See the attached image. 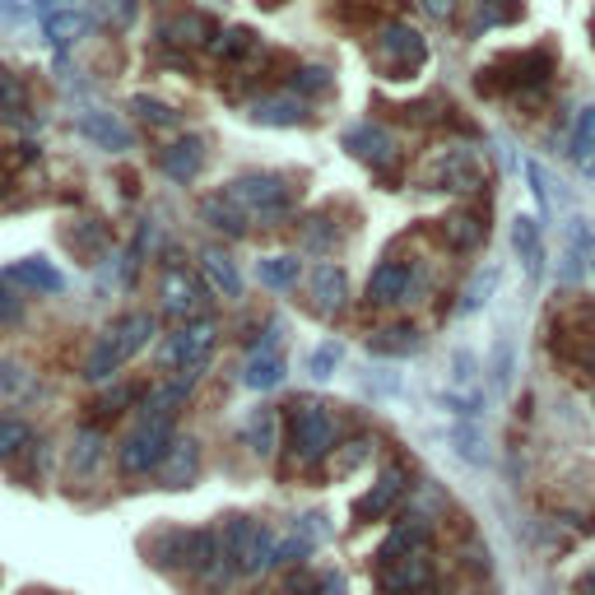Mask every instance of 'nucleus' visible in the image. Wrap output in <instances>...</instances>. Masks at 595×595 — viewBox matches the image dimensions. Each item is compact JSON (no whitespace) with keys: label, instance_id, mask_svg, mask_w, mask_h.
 I'll return each mask as SVG.
<instances>
[{"label":"nucleus","instance_id":"5701e85b","mask_svg":"<svg viewBox=\"0 0 595 595\" xmlns=\"http://www.w3.org/2000/svg\"><path fill=\"white\" fill-rule=\"evenodd\" d=\"M200 219L210 224V228H219V232H228V238H242V232H247V224H251V219H247V215H242L238 205H232L224 191H219V196H210V200L200 205Z\"/></svg>","mask_w":595,"mask_h":595},{"label":"nucleus","instance_id":"72a5a7b5","mask_svg":"<svg viewBox=\"0 0 595 595\" xmlns=\"http://www.w3.org/2000/svg\"><path fill=\"white\" fill-rule=\"evenodd\" d=\"M289 89L294 93H326L330 89V70L326 66H298L289 75Z\"/></svg>","mask_w":595,"mask_h":595},{"label":"nucleus","instance_id":"a211bd4d","mask_svg":"<svg viewBox=\"0 0 595 595\" xmlns=\"http://www.w3.org/2000/svg\"><path fill=\"white\" fill-rule=\"evenodd\" d=\"M313 298H317V313H340L345 307V298H349V279H345V270L340 266H317L313 270Z\"/></svg>","mask_w":595,"mask_h":595},{"label":"nucleus","instance_id":"6e6552de","mask_svg":"<svg viewBox=\"0 0 595 595\" xmlns=\"http://www.w3.org/2000/svg\"><path fill=\"white\" fill-rule=\"evenodd\" d=\"M428 582H433V563H428L424 549L419 554L386 558L377 567V591L381 595H419V591H428Z\"/></svg>","mask_w":595,"mask_h":595},{"label":"nucleus","instance_id":"7c9ffc66","mask_svg":"<svg viewBox=\"0 0 595 595\" xmlns=\"http://www.w3.org/2000/svg\"><path fill=\"white\" fill-rule=\"evenodd\" d=\"M210 47L219 51V57H224V61H242V57H247V51H256V33H251V29H242V23H238V29H228V33H219V38H215Z\"/></svg>","mask_w":595,"mask_h":595},{"label":"nucleus","instance_id":"ea45409f","mask_svg":"<svg viewBox=\"0 0 595 595\" xmlns=\"http://www.w3.org/2000/svg\"><path fill=\"white\" fill-rule=\"evenodd\" d=\"M19 321H23V298L10 284H0V326H19Z\"/></svg>","mask_w":595,"mask_h":595},{"label":"nucleus","instance_id":"a18cd8bd","mask_svg":"<svg viewBox=\"0 0 595 595\" xmlns=\"http://www.w3.org/2000/svg\"><path fill=\"white\" fill-rule=\"evenodd\" d=\"M108 6L117 10V23H131V19H136V10H140V0H108Z\"/></svg>","mask_w":595,"mask_h":595},{"label":"nucleus","instance_id":"c03bdc74","mask_svg":"<svg viewBox=\"0 0 595 595\" xmlns=\"http://www.w3.org/2000/svg\"><path fill=\"white\" fill-rule=\"evenodd\" d=\"M131 400H136V386H121V391H112V396H108V400H102L98 409H102V414H121V409H126V405H131Z\"/></svg>","mask_w":595,"mask_h":595},{"label":"nucleus","instance_id":"a878e982","mask_svg":"<svg viewBox=\"0 0 595 595\" xmlns=\"http://www.w3.org/2000/svg\"><path fill=\"white\" fill-rule=\"evenodd\" d=\"M163 38L168 42H215L219 38V29H215V19H205V14H177V19H168L163 23Z\"/></svg>","mask_w":595,"mask_h":595},{"label":"nucleus","instance_id":"cd10ccee","mask_svg":"<svg viewBox=\"0 0 595 595\" xmlns=\"http://www.w3.org/2000/svg\"><path fill=\"white\" fill-rule=\"evenodd\" d=\"M279 381H284V358L275 349H261L247 364V386H251V391H275Z\"/></svg>","mask_w":595,"mask_h":595},{"label":"nucleus","instance_id":"0eeeda50","mask_svg":"<svg viewBox=\"0 0 595 595\" xmlns=\"http://www.w3.org/2000/svg\"><path fill=\"white\" fill-rule=\"evenodd\" d=\"M275 535L266 526H251L242 522V516H232V522L224 526V554L238 563V573H261V567L275 563Z\"/></svg>","mask_w":595,"mask_h":595},{"label":"nucleus","instance_id":"bb28decb","mask_svg":"<svg viewBox=\"0 0 595 595\" xmlns=\"http://www.w3.org/2000/svg\"><path fill=\"white\" fill-rule=\"evenodd\" d=\"M205 275H210V284H215V294H224V298H238L242 294V275H238V266H232V256L228 251H205Z\"/></svg>","mask_w":595,"mask_h":595},{"label":"nucleus","instance_id":"f257e3e1","mask_svg":"<svg viewBox=\"0 0 595 595\" xmlns=\"http://www.w3.org/2000/svg\"><path fill=\"white\" fill-rule=\"evenodd\" d=\"M153 330H159V321H153L149 313L121 317V321L89 349V358H85V377H89V381H108L112 373H121L126 358H136V354L153 340Z\"/></svg>","mask_w":595,"mask_h":595},{"label":"nucleus","instance_id":"2f4dec72","mask_svg":"<svg viewBox=\"0 0 595 595\" xmlns=\"http://www.w3.org/2000/svg\"><path fill=\"white\" fill-rule=\"evenodd\" d=\"M494 289H498V270L488 266V270H479V275H475V284H470V289H465V298H460V313H465V317H470V313H479V307H484L488 298H494Z\"/></svg>","mask_w":595,"mask_h":595},{"label":"nucleus","instance_id":"c756f323","mask_svg":"<svg viewBox=\"0 0 595 595\" xmlns=\"http://www.w3.org/2000/svg\"><path fill=\"white\" fill-rule=\"evenodd\" d=\"M275 433H279V409L261 405V414L251 419V447L261 456H275Z\"/></svg>","mask_w":595,"mask_h":595},{"label":"nucleus","instance_id":"aec40b11","mask_svg":"<svg viewBox=\"0 0 595 595\" xmlns=\"http://www.w3.org/2000/svg\"><path fill=\"white\" fill-rule=\"evenodd\" d=\"M409 294V266L405 261H381L368 279V303H400Z\"/></svg>","mask_w":595,"mask_h":595},{"label":"nucleus","instance_id":"1a4fd4ad","mask_svg":"<svg viewBox=\"0 0 595 595\" xmlns=\"http://www.w3.org/2000/svg\"><path fill=\"white\" fill-rule=\"evenodd\" d=\"M428 182H433V191H475L484 182L475 149H447V153H437V159L428 163Z\"/></svg>","mask_w":595,"mask_h":595},{"label":"nucleus","instance_id":"79ce46f5","mask_svg":"<svg viewBox=\"0 0 595 595\" xmlns=\"http://www.w3.org/2000/svg\"><path fill=\"white\" fill-rule=\"evenodd\" d=\"M19 386H23V368L10 364V358H0V400H10Z\"/></svg>","mask_w":595,"mask_h":595},{"label":"nucleus","instance_id":"4468645a","mask_svg":"<svg viewBox=\"0 0 595 595\" xmlns=\"http://www.w3.org/2000/svg\"><path fill=\"white\" fill-rule=\"evenodd\" d=\"M159 168L172 177V182H196L200 168H205V140L200 136H187L159 153Z\"/></svg>","mask_w":595,"mask_h":595},{"label":"nucleus","instance_id":"423d86ee","mask_svg":"<svg viewBox=\"0 0 595 595\" xmlns=\"http://www.w3.org/2000/svg\"><path fill=\"white\" fill-rule=\"evenodd\" d=\"M377 61L386 70V80H409V75L428 61V42L414 33L409 23H386L377 38Z\"/></svg>","mask_w":595,"mask_h":595},{"label":"nucleus","instance_id":"37998d69","mask_svg":"<svg viewBox=\"0 0 595 595\" xmlns=\"http://www.w3.org/2000/svg\"><path fill=\"white\" fill-rule=\"evenodd\" d=\"M364 456H368V443H349V452H345L340 460H335V475H349V470H354V465L364 460Z\"/></svg>","mask_w":595,"mask_h":595},{"label":"nucleus","instance_id":"b1692460","mask_svg":"<svg viewBox=\"0 0 595 595\" xmlns=\"http://www.w3.org/2000/svg\"><path fill=\"white\" fill-rule=\"evenodd\" d=\"M573 163H577V172L595 177V102L582 108L573 121Z\"/></svg>","mask_w":595,"mask_h":595},{"label":"nucleus","instance_id":"9b49d317","mask_svg":"<svg viewBox=\"0 0 595 595\" xmlns=\"http://www.w3.org/2000/svg\"><path fill=\"white\" fill-rule=\"evenodd\" d=\"M345 149L354 153V159L373 163V168H386V163L396 159V140H391V131H381V126H373V121L349 126V131H345Z\"/></svg>","mask_w":595,"mask_h":595},{"label":"nucleus","instance_id":"49530a36","mask_svg":"<svg viewBox=\"0 0 595 595\" xmlns=\"http://www.w3.org/2000/svg\"><path fill=\"white\" fill-rule=\"evenodd\" d=\"M419 6L433 14V19H452V10H456V0H419Z\"/></svg>","mask_w":595,"mask_h":595},{"label":"nucleus","instance_id":"6ab92c4d","mask_svg":"<svg viewBox=\"0 0 595 595\" xmlns=\"http://www.w3.org/2000/svg\"><path fill=\"white\" fill-rule=\"evenodd\" d=\"M163 303L168 313H196L200 307V284L187 266H168L163 270Z\"/></svg>","mask_w":595,"mask_h":595},{"label":"nucleus","instance_id":"f8f14e48","mask_svg":"<svg viewBox=\"0 0 595 595\" xmlns=\"http://www.w3.org/2000/svg\"><path fill=\"white\" fill-rule=\"evenodd\" d=\"M0 284H10V289H38V294H61L66 289V275L42 261V256H29V261H14L0 270Z\"/></svg>","mask_w":595,"mask_h":595},{"label":"nucleus","instance_id":"412c9836","mask_svg":"<svg viewBox=\"0 0 595 595\" xmlns=\"http://www.w3.org/2000/svg\"><path fill=\"white\" fill-rule=\"evenodd\" d=\"M187 396H191V381H187V377L153 386L149 400H145V419H163V424H172V419H177V409L187 405Z\"/></svg>","mask_w":595,"mask_h":595},{"label":"nucleus","instance_id":"58836bf2","mask_svg":"<svg viewBox=\"0 0 595 595\" xmlns=\"http://www.w3.org/2000/svg\"><path fill=\"white\" fill-rule=\"evenodd\" d=\"M447 242H452V247H475V242H479V228H475V219H465V215L447 219Z\"/></svg>","mask_w":595,"mask_h":595},{"label":"nucleus","instance_id":"ddd939ff","mask_svg":"<svg viewBox=\"0 0 595 595\" xmlns=\"http://www.w3.org/2000/svg\"><path fill=\"white\" fill-rule=\"evenodd\" d=\"M75 131H80L85 140H93L98 149H108V153H121V149L136 145V136L126 131L112 112H80V117H75Z\"/></svg>","mask_w":595,"mask_h":595},{"label":"nucleus","instance_id":"7ed1b4c3","mask_svg":"<svg viewBox=\"0 0 595 595\" xmlns=\"http://www.w3.org/2000/svg\"><path fill=\"white\" fill-rule=\"evenodd\" d=\"M289 443H294V456L303 465H321L330 452H335V419H330V409L326 405H313V400H303V405H289Z\"/></svg>","mask_w":595,"mask_h":595},{"label":"nucleus","instance_id":"8fccbe9b","mask_svg":"<svg viewBox=\"0 0 595 595\" xmlns=\"http://www.w3.org/2000/svg\"><path fill=\"white\" fill-rule=\"evenodd\" d=\"M573 595H595V567H586V573L577 577V586H573Z\"/></svg>","mask_w":595,"mask_h":595},{"label":"nucleus","instance_id":"e433bc0d","mask_svg":"<svg viewBox=\"0 0 595 595\" xmlns=\"http://www.w3.org/2000/svg\"><path fill=\"white\" fill-rule=\"evenodd\" d=\"M335 364H340V345H321V349H313V358H307V368H313V377L317 381H326L330 373H335Z\"/></svg>","mask_w":595,"mask_h":595},{"label":"nucleus","instance_id":"3c124183","mask_svg":"<svg viewBox=\"0 0 595 595\" xmlns=\"http://www.w3.org/2000/svg\"><path fill=\"white\" fill-rule=\"evenodd\" d=\"M586 242H591V238H586ZM591 256H595V242H591Z\"/></svg>","mask_w":595,"mask_h":595},{"label":"nucleus","instance_id":"393cba45","mask_svg":"<svg viewBox=\"0 0 595 595\" xmlns=\"http://www.w3.org/2000/svg\"><path fill=\"white\" fill-rule=\"evenodd\" d=\"M419 345L424 340H419V330H414V326H386V330L368 335V349L381 354V358H405V354H414Z\"/></svg>","mask_w":595,"mask_h":595},{"label":"nucleus","instance_id":"dca6fc26","mask_svg":"<svg viewBox=\"0 0 595 595\" xmlns=\"http://www.w3.org/2000/svg\"><path fill=\"white\" fill-rule=\"evenodd\" d=\"M247 117L256 126H303L307 121V108H303L298 93H279V98H256Z\"/></svg>","mask_w":595,"mask_h":595},{"label":"nucleus","instance_id":"4be33fe9","mask_svg":"<svg viewBox=\"0 0 595 595\" xmlns=\"http://www.w3.org/2000/svg\"><path fill=\"white\" fill-rule=\"evenodd\" d=\"M196 470H200V447L191 443V437H187V443L177 437L168 460H163V488H187L196 479Z\"/></svg>","mask_w":595,"mask_h":595},{"label":"nucleus","instance_id":"473e14b6","mask_svg":"<svg viewBox=\"0 0 595 595\" xmlns=\"http://www.w3.org/2000/svg\"><path fill=\"white\" fill-rule=\"evenodd\" d=\"M29 443H33V428L29 424H23V419H0V460L19 456Z\"/></svg>","mask_w":595,"mask_h":595},{"label":"nucleus","instance_id":"de8ad7c7","mask_svg":"<svg viewBox=\"0 0 595 595\" xmlns=\"http://www.w3.org/2000/svg\"><path fill=\"white\" fill-rule=\"evenodd\" d=\"M0 19H29V6H23V0H0Z\"/></svg>","mask_w":595,"mask_h":595},{"label":"nucleus","instance_id":"4c0bfd02","mask_svg":"<svg viewBox=\"0 0 595 595\" xmlns=\"http://www.w3.org/2000/svg\"><path fill=\"white\" fill-rule=\"evenodd\" d=\"M456 452L470 460V465H484L488 460V452H484V437H479V428H460L456 433Z\"/></svg>","mask_w":595,"mask_h":595},{"label":"nucleus","instance_id":"f03ea898","mask_svg":"<svg viewBox=\"0 0 595 595\" xmlns=\"http://www.w3.org/2000/svg\"><path fill=\"white\" fill-rule=\"evenodd\" d=\"M224 196L256 224H279V219H289V210H294V191L284 187V177H275V172H247Z\"/></svg>","mask_w":595,"mask_h":595},{"label":"nucleus","instance_id":"09e8293b","mask_svg":"<svg viewBox=\"0 0 595 595\" xmlns=\"http://www.w3.org/2000/svg\"><path fill=\"white\" fill-rule=\"evenodd\" d=\"M317 586H321V582H313V577L303 573V577H294V582H289V595H313Z\"/></svg>","mask_w":595,"mask_h":595},{"label":"nucleus","instance_id":"f3484780","mask_svg":"<svg viewBox=\"0 0 595 595\" xmlns=\"http://www.w3.org/2000/svg\"><path fill=\"white\" fill-rule=\"evenodd\" d=\"M512 247H516V256H522V266H526L530 279L545 275V242H539V224L530 215L512 219Z\"/></svg>","mask_w":595,"mask_h":595},{"label":"nucleus","instance_id":"39448f33","mask_svg":"<svg viewBox=\"0 0 595 595\" xmlns=\"http://www.w3.org/2000/svg\"><path fill=\"white\" fill-rule=\"evenodd\" d=\"M172 424L163 419H145L131 437L121 443V470L126 475H149V470H163V460L172 452Z\"/></svg>","mask_w":595,"mask_h":595},{"label":"nucleus","instance_id":"c85d7f7f","mask_svg":"<svg viewBox=\"0 0 595 595\" xmlns=\"http://www.w3.org/2000/svg\"><path fill=\"white\" fill-rule=\"evenodd\" d=\"M256 275H261L266 289H294L298 275H303V261L298 256H266V261L256 266Z\"/></svg>","mask_w":595,"mask_h":595},{"label":"nucleus","instance_id":"2eb2a0df","mask_svg":"<svg viewBox=\"0 0 595 595\" xmlns=\"http://www.w3.org/2000/svg\"><path fill=\"white\" fill-rule=\"evenodd\" d=\"M42 33H47V42L57 47V51H66V47H75V42L89 33V14L80 6H61V10H51L42 19Z\"/></svg>","mask_w":595,"mask_h":595},{"label":"nucleus","instance_id":"c9c22d12","mask_svg":"<svg viewBox=\"0 0 595 595\" xmlns=\"http://www.w3.org/2000/svg\"><path fill=\"white\" fill-rule=\"evenodd\" d=\"M102 456V437L98 433H80V443L70 452V470H89V465Z\"/></svg>","mask_w":595,"mask_h":595},{"label":"nucleus","instance_id":"f704fd0d","mask_svg":"<svg viewBox=\"0 0 595 595\" xmlns=\"http://www.w3.org/2000/svg\"><path fill=\"white\" fill-rule=\"evenodd\" d=\"M131 108L140 112V121H145V126H177V121H182V117H177V112L168 108V102L145 98V93H140V98H131Z\"/></svg>","mask_w":595,"mask_h":595},{"label":"nucleus","instance_id":"9d476101","mask_svg":"<svg viewBox=\"0 0 595 595\" xmlns=\"http://www.w3.org/2000/svg\"><path fill=\"white\" fill-rule=\"evenodd\" d=\"M400 498H405V470H400V465H386V470L377 475V484L354 503V516H358V522H381V516L391 512Z\"/></svg>","mask_w":595,"mask_h":595},{"label":"nucleus","instance_id":"a19ab883","mask_svg":"<svg viewBox=\"0 0 595 595\" xmlns=\"http://www.w3.org/2000/svg\"><path fill=\"white\" fill-rule=\"evenodd\" d=\"M19 102H23V85H19V75L0 70V112H14Z\"/></svg>","mask_w":595,"mask_h":595},{"label":"nucleus","instance_id":"20e7f679","mask_svg":"<svg viewBox=\"0 0 595 595\" xmlns=\"http://www.w3.org/2000/svg\"><path fill=\"white\" fill-rule=\"evenodd\" d=\"M215 326L210 321H191L182 330H172L168 335V345H163V368L177 373V377H187L196 381L205 373V364H210V354H215Z\"/></svg>","mask_w":595,"mask_h":595}]
</instances>
